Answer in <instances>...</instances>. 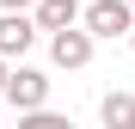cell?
<instances>
[{
  "mask_svg": "<svg viewBox=\"0 0 135 129\" xmlns=\"http://www.w3.org/2000/svg\"><path fill=\"white\" fill-rule=\"evenodd\" d=\"M80 25L92 37H129L135 31V6H129V0H92V6L80 12Z\"/></svg>",
  "mask_w": 135,
  "mask_h": 129,
  "instance_id": "cell-1",
  "label": "cell"
},
{
  "mask_svg": "<svg viewBox=\"0 0 135 129\" xmlns=\"http://www.w3.org/2000/svg\"><path fill=\"white\" fill-rule=\"evenodd\" d=\"M0 98L18 104V111H37V104H49V74H37V68H12L6 86H0Z\"/></svg>",
  "mask_w": 135,
  "mask_h": 129,
  "instance_id": "cell-2",
  "label": "cell"
},
{
  "mask_svg": "<svg viewBox=\"0 0 135 129\" xmlns=\"http://www.w3.org/2000/svg\"><path fill=\"white\" fill-rule=\"evenodd\" d=\"M92 31L86 25H68V31H49V55H55V68H86L92 61Z\"/></svg>",
  "mask_w": 135,
  "mask_h": 129,
  "instance_id": "cell-3",
  "label": "cell"
},
{
  "mask_svg": "<svg viewBox=\"0 0 135 129\" xmlns=\"http://www.w3.org/2000/svg\"><path fill=\"white\" fill-rule=\"evenodd\" d=\"M31 43H37V18H31V12H0V55L18 61Z\"/></svg>",
  "mask_w": 135,
  "mask_h": 129,
  "instance_id": "cell-4",
  "label": "cell"
},
{
  "mask_svg": "<svg viewBox=\"0 0 135 129\" xmlns=\"http://www.w3.org/2000/svg\"><path fill=\"white\" fill-rule=\"evenodd\" d=\"M80 0H37L31 18H37V31H68V25H80Z\"/></svg>",
  "mask_w": 135,
  "mask_h": 129,
  "instance_id": "cell-5",
  "label": "cell"
},
{
  "mask_svg": "<svg viewBox=\"0 0 135 129\" xmlns=\"http://www.w3.org/2000/svg\"><path fill=\"white\" fill-rule=\"evenodd\" d=\"M98 117H104V129H135V92H104Z\"/></svg>",
  "mask_w": 135,
  "mask_h": 129,
  "instance_id": "cell-6",
  "label": "cell"
},
{
  "mask_svg": "<svg viewBox=\"0 0 135 129\" xmlns=\"http://www.w3.org/2000/svg\"><path fill=\"white\" fill-rule=\"evenodd\" d=\"M18 129H74L61 111H49V104H37V111H18Z\"/></svg>",
  "mask_w": 135,
  "mask_h": 129,
  "instance_id": "cell-7",
  "label": "cell"
},
{
  "mask_svg": "<svg viewBox=\"0 0 135 129\" xmlns=\"http://www.w3.org/2000/svg\"><path fill=\"white\" fill-rule=\"evenodd\" d=\"M0 6H6V12H31L37 0H0Z\"/></svg>",
  "mask_w": 135,
  "mask_h": 129,
  "instance_id": "cell-8",
  "label": "cell"
},
{
  "mask_svg": "<svg viewBox=\"0 0 135 129\" xmlns=\"http://www.w3.org/2000/svg\"><path fill=\"white\" fill-rule=\"evenodd\" d=\"M6 74H12V68H6V55H0V86H6Z\"/></svg>",
  "mask_w": 135,
  "mask_h": 129,
  "instance_id": "cell-9",
  "label": "cell"
},
{
  "mask_svg": "<svg viewBox=\"0 0 135 129\" xmlns=\"http://www.w3.org/2000/svg\"><path fill=\"white\" fill-rule=\"evenodd\" d=\"M129 49H135V31H129Z\"/></svg>",
  "mask_w": 135,
  "mask_h": 129,
  "instance_id": "cell-10",
  "label": "cell"
},
{
  "mask_svg": "<svg viewBox=\"0 0 135 129\" xmlns=\"http://www.w3.org/2000/svg\"><path fill=\"white\" fill-rule=\"evenodd\" d=\"M129 6H135V0H129Z\"/></svg>",
  "mask_w": 135,
  "mask_h": 129,
  "instance_id": "cell-11",
  "label": "cell"
}]
</instances>
